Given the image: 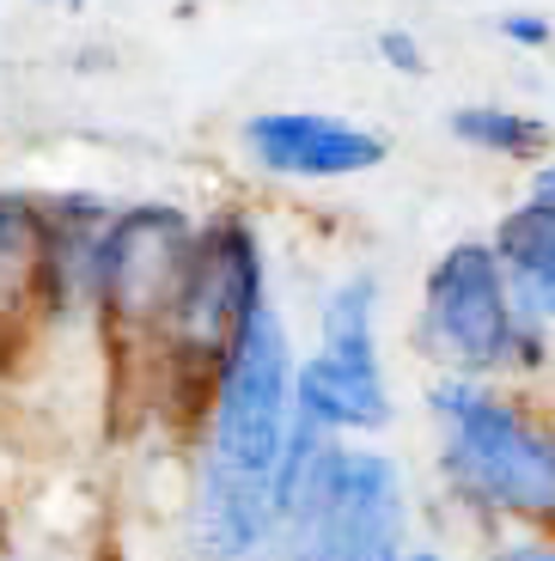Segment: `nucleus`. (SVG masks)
I'll return each mask as SVG.
<instances>
[{"label":"nucleus","mask_w":555,"mask_h":561,"mask_svg":"<svg viewBox=\"0 0 555 561\" xmlns=\"http://www.w3.org/2000/svg\"><path fill=\"white\" fill-rule=\"evenodd\" d=\"M433 482L495 531L555 537V421L483 379H433Z\"/></svg>","instance_id":"1"},{"label":"nucleus","mask_w":555,"mask_h":561,"mask_svg":"<svg viewBox=\"0 0 555 561\" xmlns=\"http://www.w3.org/2000/svg\"><path fill=\"white\" fill-rule=\"evenodd\" d=\"M409 470L373 439H330L312 421L281 463V561H403L409 556Z\"/></svg>","instance_id":"2"},{"label":"nucleus","mask_w":555,"mask_h":561,"mask_svg":"<svg viewBox=\"0 0 555 561\" xmlns=\"http://www.w3.org/2000/svg\"><path fill=\"white\" fill-rule=\"evenodd\" d=\"M416 348L440 366V379H507L531 373L550 354V330L525 318L495 244H452L421 280Z\"/></svg>","instance_id":"3"},{"label":"nucleus","mask_w":555,"mask_h":561,"mask_svg":"<svg viewBox=\"0 0 555 561\" xmlns=\"http://www.w3.org/2000/svg\"><path fill=\"white\" fill-rule=\"evenodd\" d=\"M299 421L330 439H378L397 421L390 373L378 354V280L354 268L318 311V348L299 354Z\"/></svg>","instance_id":"4"},{"label":"nucleus","mask_w":555,"mask_h":561,"mask_svg":"<svg viewBox=\"0 0 555 561\" xmlns=\"http://www.w3.org/2000/svg\"><path fill=\"white\" fill-rule=\"evenodd\" d=\"M263 306H269L263 251H257V239L238 220H226V226H214L208 239H195L190 275H183V294L171 306L166 336L183 360H202L214 373L226 360V348L238 342V330Z\"/></svg>","instance_id":"5"},{"label":"nucleus","mask_w":555,"mask_h":561,"mask_svg":"<svg viewBox=\"0 0 555 561\" xmlns=\"http://www.w3.org/2000/svg\"><path fill=\"white\" fill-rule=\"evenodd\" d=\"M195 256V232L178 208H128L98 232L92 299L111 306L123 323H171Z\"/></svg>","instance_id":"6"},{"label":"nucleus","mask_w":555,"mask_h":561,"mask_svg":"<svg viewBox=\"0 0 555 561\" xmlns=\"http://www.w3.org/2000/svg\"><path fill=\"white\" fill-rule=\"evenodd\" d=\"M245 153L269 178H299V183H330V178H361L385 159V135L354 123H336L318 111H269L245 123Z\"/></svg>","instance_id":"7"},{"label":"nucleus","mask_w":555,"mask_h":561,"mask_svg":"<svg viewBox=\"0 0 555 561\" xmlns=\"http://www.w3.org/2000/svg\"><path fill=\"white\" fill-rule=\"evenodd\" d=\"M495 256L513 280L525 318H537L543 330H555V196L519 202L507 220L495 226Z\"/></svg>","instance_id":"8"},{"label":"nucleus","mask_w":555,"mask_h":561,"mask_svg":"<svg viewBox=\"0 0 555 561\" xmlns=\"http://www.w3.org/2000/svg\"><path fill=\"white\" fill-rule=\"evenodd\" d=\"M452 135L476 153H495V159H531L550 147V123L525 111H500V104H476V111H458L452 116Z\"/></svg>","instance_id":"9"},{"label":"nucleus","mask_w":555,"mask_h":561,"mask_svg":"<svg viewBox=\"0 0 555 561\" xmlns=\"http://www.w3.org/2000/svg\"><path fill=\"white\" fill-rule=\"evenodd\" d=\"M49 268V232L31 208L0 202V306H13L31 280Z\"/></svg>","instance_id":"10"},{"label":"nucleus","mask_w":555,"mask_h":561,"mask_svg":"<svg viewBox=\"0 0 555 561\" xmlns=\"http://www.w3.org/2000/svg\"><path fill=\"white\" fill-rule=\"evenodd\" d=\"M488 561H555V537H531V531H500Z\"/></svg>","instance_id":"11"},{"label":"nucleus","mask_w":555,"mask_h":561,"mask_svg":"<svg viewBox=\"0 0 555 561\" xmlns=\"http://www.w3.org/2000/svg\"><path fill=\"white\" fill-rule=\"evenodd\" d=\"M378 49L390 56V68H403V73H421V49H416L409 37H403V31H385V37H378Z\"/></svg>","instance_id":"12"},{"label":"nucleus","mask_w":555,"mask_h":561,"mask_svg":"<svg viewBox=\"0 0 555 561\" xmlns=\"http://www.w3.org/2000/svg\"><path fill=\"white\" fill-rule=\"evenodd\" d=\"M500 31H507L513 43H543V37H550V31H543V19H500Z\"/></svg>","instance_id":"13"},{"label":"nucleus","mask_w":555,"mask_h":561,"mask_svg":"<svg viewBox=\"0 0 555 561\" xmlns=\"http://www.w3.org/2000/svg\"><path fill=\"white\" fill-rule=\"evenodd\" d=\"M403 561H452V556H445V549H433V543H416Z\"/></svg>","instance_id":"14"},{"label":"nucleus","mask_w":555,"mask_h":561,"mask_svg":"<svg viewBox=\"0 0 555 561\" xmlns=\"http://www.w3.org/2000/svg\"><path fill=\"white\" fill-rule=\"evenodd\" d=\"M537 196H555V159L537 171Z\"/></svg>","instance_id":"15"}]
</instances>
